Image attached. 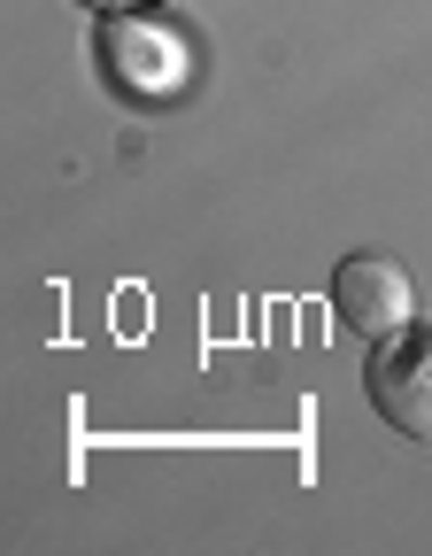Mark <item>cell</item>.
Wrapping results in <instances>:
<instances>
[{"mask_svg":"<svg viewBox=\"0 0 432 556\" xmlns=\"http://www.w3.org/2000/svg\"><path fill=\"white\" fill-rule=\"evenodd\" d=\"M93 70H101V86H109L116 101L170 109V101H186V86H193V39H186L178 24H163V16L124 9V16H101V31H93Z\"/></svg>","mask_w":432,"mask_h":556,"instance_id":"obj_1","label":"cell"},{"mask_svg":"<svg viewBox=\"0 0 432 556\" xmlns=\"http://www.w3.org/2000/svg\"><path fill=\"white\" fill-rule=\"evenodd\" d=\"M364 394L386 426L417 448H432V332L424 325H402L386 340H371L364 356Z\"/></svg>","mask_w":432,"mask_h":556,"instance_id":"obj_2","label":"cell"},{"mask_svg":"<svg viewBox=\"0 0 432 556\" xmlns=\"http://www.w3.org/2000/svg\"><path fill=\"white\" fill-rule=\"evenodd\" d=\"M332 309L355 340H386V332L409 325L417 287H409V270L394 255H340L332 263Z\"/></svg>","mask_w":432,"mask_h":556,"instance_id":"obj_3","label":"cell"},{"mask_svg":"<svg viewBox=\"0 0 432 556\" xmlns=\"http://www.w3.org/2000/svg\"><path fill=\"white\" fill-rule=\"evenodd\" d=\"M78 9H93V16H124V9H148V0H78Z\"/></svg>","mask_w":432,"mask_h":556,"instance_id":"obj_4","label":"cell"}]
</instances>
